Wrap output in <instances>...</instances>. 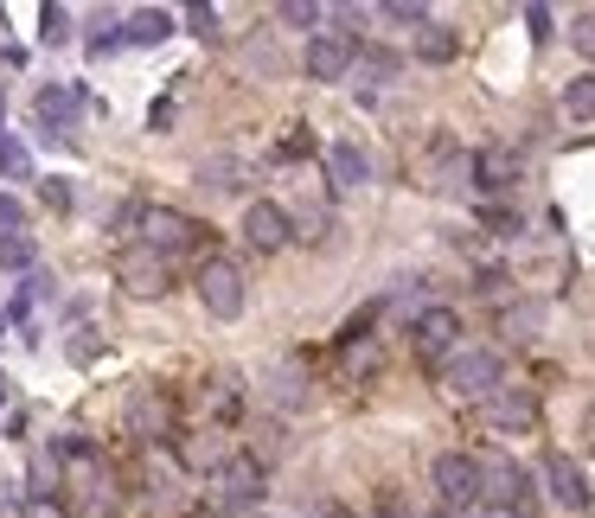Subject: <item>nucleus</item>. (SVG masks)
<instances>
[{"label":"nucleus","instance_id":"nucleus-16","mask_svg":"<svg viewBox=\"0 0 595 518\" xmlns=\"http://www.w3.org/2000/svg\"><path fill=\"white\" fill-rule=\"evenodd\" d=\"M192 180L206 186V192H244V186H250V160H237V155H206L199 167H192Z\"/></svg>","mask_w":595,"mask_h":518},{"label":"nucleus","instance_id":"nucleus-41","mask_svg":"<svg viewBox=\"0 0 595 518\" xmlns=\"http://www.w3.org/2000/svg\"><path fill=\"white\" fill-rule=\"evenodd\" d=\"M0 27H7V7H0Z\"/></svg>","mask_w":595,"mask_h":518},{"label":"nucleus","instance_id":"nucleus-24","mask_svg":"<svg viewBox=\"0 0 595 518\" xmlns=\"http://www.w3.org/2000/svg\"><path fill=\"white\" fill-rule=\"evenodd\" d=\"M39 39H46V46H71V7L46 0V7H39Z\"/></svg>","mask_w":595,"mask_h":518},{"label":"nucleus","instance_id":"nucleus-3","mask_svg":"<svg viewBox=\"0 0 595 518\" xmlns=\"http://www.w3.org/2000/svg\"><path fill=\"white\" fill-rule=\"evenodd\" d=\"M262 492H269V461H257V455H231V461H218V474H211L218 512H257Z\"/></svg>","mask_w":595,"mask_h":518},{"label":"nucleus","instance_id":"nucleus-25","mask_svg":"<svg viewBox=\"0 0 595 518\" xmlns=\"http://www.w3.org/2000/svg\"><path fill=\"white\" fill-rule=\"evenodd\" d=\"M0 180H32V155L13 135H0Z\"/></svg>","mask_w":595,"mask_h":518},{"label":"nucleus","instance_id":"nucleus-37","mask_svg":"<svg viewBox=\"0 0 595 518\" xmlns=\"http://www.w3.org/2000/svg\"><path fill=\"white\" fill-rule=\"evenodd\" d=\"M7 404H13V385H7V371H0V410H7Z\"/></svg>","mask_w":595,"mask_h":518},{"label":"nucleus","instance_id":"nucleus-7","mask_svg":"<svg viewBox=\"0 0 595 518\" xmlns=\"http://www.w3.org/2000/svg\"><path fill=\"white\" fill-rule=\"evenodd\" d=\"M116 282L129 288V295H141V301H160L167 288H173V257H160V250H122L116 257Z\"/></svg>","mask_w":595,"mask_h":518},{"label":"nucleus","instance_id":"nucleus-40","mask_svg":"<svg viewBox=\"0 0 595 518\" xmlns=\"http://www.w3.org/2000/svg\"><path fill=\"white\" fill-rule=\"evenodd\" d=\"M225 518H262V512H225Z\"/></svg>","mask_w":595,"mask_h":518},{"label":"nucleus","instance_id":"nucleus-8","mask_svg":"<svg viewBox=\"0 0 595 518\" xmlns=\"http://www.w3.org/2000/svg\"><path fill=\"white\" fill-rule=\"evenodd\" d=\"M353 64H359V39H353V32H314L308 52H301V71H308L314 83H339Z\"/></svg>","mask_w":595,"mask_h":518},{"label":"nucleus","instance_id":"nucleus-27","mask_svg":"<svg viewBox=\"0 0 595 518\" xmlns=\"http://www.w3.org/2000/svg\"><path fill=\"white\" fill-rule=\"evenodd\" d=\"M378 13H385V20H397V27H429V7H423V0H385V7H378Z\"/></svg>","mask_w":595,"mask_h":518},{"label":"nucleus","instance_id":"nucleus-23","mask_svg":"<svg viewBox=\"0 0 595 518\" xmlns=\"http://www.w3.org/2000/svg\"><path fill=\"white\" fill-rule=\"evenodd\" d=\"M371 371H378V339L371 333H359V339H346V378H371Z\"/></svg>","mask_w":595,"mask_h":518},{"label":"nucleus","instance_id":"nucleus-13","mask_svg":"<svg viewBox=\"0 0 595 518\" xmlns=\"http://www.w3.org/2000/svg\"><path fill=\"white\" fill-rule=\"evenodd\" d=\"M544 492H551L564 512H589V499H595L589 480H583V467L569 461L564 448H557V455H544Z\"/></svg>","mask_w":595,"mask_h":518},{"label":"nucleus","instance_id":"nucleus-31","mask_svg":"<svg viewBox=\"0 0 595 518\" xmlns=\"http://www.w3.org/2000/svg\"><path fill=\"white\" fill-rule=\"evenodd\" d=\"M276 20H288V27H314V20H320V7H314V0H282V7H276Z\"/></svg>","mask_w":595,"mask_h":518},{"label":"nucleus","instance_id":"nucleus-30","mask_svg":"<svg viewBox=\"0 0 595 518\" xmlns=\"http://www.w3.org/2000/svg\"><path fill=\"white\" fill-rule=\"evenodd\" d=\"M13 231H27V206L13 192H0V237H13Z\"/></svg>","mask_w":595,"mask_h":518},{"label":"nucleus","instance_id":"nucleus-39","mask_svg":"<svg viewBox=\"0 0 595 518\" xmlns=\"http://www.w3.org/2000/svg\"><path fill=\"white\" fill-rule=\"evenodd\" d=\"M0 506H13V480H0Z\"/></svg>","mask_w":595,"mask_h":518},{"label":"nucleus","instance_id":"nucleus-12","mask_svg":"<svg viewBox=\"0 0 595 518\" xmlns=\"http://www.w3.org/2000/svg\"><path fill=\"white\" fill-rule=\"evenodd\" d=\"M129 436H141V441H167V436H173V397H167V390L141 385L129 397Z\"/></svg>","mask_w":595,"mask_h":518},{"label":"nucleus","instance_id":"nucleus-17","mask_svg":"<svg viewBox=\"0 0 595 518\" xmlns=\"http://www.w3.org/2000/svg\"><path fill=\"white\" fill-rule=\"evenodd\" d=\"M327 173H334L339 192H353V186L371 180V160H365L359 141H334V148H327Z\"/></svg>","mask_w":595,"mask_h":518},{"label":"nucleus","instance_id":"nucleus-36","mask_svg":"<svg viewBox=\"0 0 595 518\" xmlns=\"http://www.w3.org/2000/svg\"><path fill=\"white\" fill-rule=\"evenodd\" d=\"M474 518H525V512H506V506H480Z\"/></svg>","mask_w":595,"mask_h":518},{"label":"nucleus","instance_id":"nucleus-11","mask_svg":"<svg viewBox=\"0 0 595 518\" xmlns=\"http://www.w3.org/2000/svg\"><path fill=\"white\" fill-rule=\"evenodd\" d=\"M288 237H295V225H288V211L276 206V199H250V206H244V243H250V250L269 257V250H282Z\"/></svg>","mask_w":595,"mask_h":518},{"label":"nucleus","instance_id":"nucleus-26","mask_svg":"<svg viewBox=\"0 0 595 518\" xmlns=\"http://www.w3.org/2000/svg\"><path fill=\"white\" fill-rule=\"evenodd\" d=\"M186 32H192V39H218V32H225V13H218V7H211V0H199V7H186Z\"/></svg>","mask_w":595,"mask_h":518},{"label":"nucleus","instance_id":"nucleus-5","mask_svg":"<svg viewBox=\"0 0 595 518\" xmlns=\"http://www.w3.org/2000/svg\"><path fill=\"white\" fill-rule=\"evenodd\" d=\"M410 346H416V359L448 365L455 352H462V313L455 308H423L410 320Z\"/></svg>","mask_w":595,"mask_h":518},{"label":"nucleus","instance_id":"nucleus-10","mask_svg":"<svg viewBox=\"0 0 595 518\" xmlns=\"http://www.w3.org/2000/svg\"><path fill=\"white\" fill-rule=\"evenodd\" d=\"M480 422H487L493 436H525V429L538 422V397L506 385L499 397H487V404H480Z\"/></svg>","mask_w":595,"mask_h":518},{"label":"nucleus","instance_id":"nucleus-1","mask_svg":"<svg viewBox=\"0 0 595 518\" xmlns=\"http://www.w3.org/2000/svg\"><path fill=\"white\" fill-rule=\"evenodd\" d=\"M442 390L462 397V404H487V397L506 390V365H499V352H487V346H462L455 359L442 365Z\"/></svg>","mask_w":595,"mask_h":518},{"label":"nucleus","instance_id":"nucleus-19","mask_svg":"<svg viewBox=\"0 0 595 518\" xmlns=\"http://www.w3.org/2000/svg\"><path fill=\"white\" fill-rule=\"evenodd\" d=\"M455 52H462V39H455V27H436V20H429V27L416 32V58H423V64H448Z\"/></svg>","mask_w":595,"mask_h":518},{"label":"nucleus","instance_id":"nucleus-29","mask_svg":"<svg viewBox=\"0 0 595 518\" xmlns=\"http://www.w3.org/2000/svg\"><path fill=\"white\" fill-rule=\"evenodd\" d=\"M20 518H71V512H65V499H52V492H32V499H20Z\"/></svg>","mask_w":595,"mask_h":518},{"label":"nucleus","instance_id":"nucleus-6","mask_svg":"<svg viewBox=\"0 0 595 518\" xmlns=\"http://www.w3.org/2000/svg\"><path fill=\"white\" fill-rule=\"evenodd\" d=\"M480 492H487V506L532 518V474L518 461H506V455H480Z\"/></svg>","mask_w":595,"mask_h":518},{"label":"nucleus","instance_id":"nucleus-35","mask_svg":"<svg viewBox=\"0 0 595 518\" xmlns=\"http://www.w3.org/2000/svg\"><path fill=\"white\" fill-rule=\"evenodd\" d=\"M525 27H532V39H551V7H525Z\"/></svg>","mask_w":595,"mask_h":518},{"label":"nucleus","instance_id":"nucleus-22","mask_svg":"<svg viewBox=\"0 0 595 518\" xmlns=\"http://www.w3.org/2000/svg\"><path fill=\"white\" fill-rule=\"evenodd\" d=\"M564 116L569 122H595V78H569L564 83Z\"/></svg>","mask_w":595,"mask_h":518},{"label":"nucleus","instance_id":"nucleus-2","mask_svg":"<svg viewBox=\"0 0 595 518\" xmlns=\"http://www.w3.org/2000/svg\"><path fill=\"white\" fill-rule=\"evenodd\" d=\"M429 480H436L442 512H455V518L467 512V518H474L480 506H487V492H480V455H462V448H448V455H436Z\"/></svg>","mask_w":595,"mask_h":518},{"label":"nucleus","instance_id":"nucleus-28","mask_svg":"<svg viewBox=\"0 0 595 518\" xmlns=\"http://www.w3.org/2000/svg\"><path fill=\"white\" fill-rule=\"evenodd\" d=\"M269 397H276L282 410H295V404L308 397V390H301V371H295V365H288V371H276V390H269Z\"/></svg>","mask_w":595,"mask_h":518},{"label":"nucleus","instance_id":"nucleus-15","mask_svg":"<svg viewBox=\"0 0 595 518\" xmlns=\"http://www.w3.org/2000/svg\"><path fill=\"white\" fill-rule=\"evenodd\" d=\"M78 90H71V83H46V90H39V97H32V116H39V129L52 135V129H71V122H78Z\"/></svg>","mask_w":595,"mask_h":518},{"label":"nucleus","instance_id":"nucleus-4","mask_svg":"<svg viewBox=\"0 0 595 518\" xmlns=\"http://www.w3.org/2000/svg\"><path fill=\"white\" fill-rule=\"evenodd\" d=\"M192 295H199V308L211 320H237L244 313V269L231 257H206L199 262V276H192Z\"/></svg>","mask_w":595,"mask_h":518},{"label":"nucleus","instance_id":"nucleus-32","mask_svg":"<svg viewBox=\"0 0 595 518\" xmlns=\"http://www.w3.org/2000/svg\"><path fill=\"white\" fill-rule=\"evenodd\" d=\"M569 46H576L583 58H595V7H589V13H576V27H569Z\"/></svg>","mask_w":595,"mask_h":518},{"label":"nucleus","instance_id":"nucleus-34","mask_svg":"<svg viewBox=\"0 0 595 518\" xmlns=\"http://www.w3.org/2000/svg\"><path fill=\"white\" fill-rule=\"evenodd\" d=\"M39 199H46L52 211H71V186H65V180H46V186H39Z\"/></svg>","mask_w":595,"mask_h":518},{"label":"nucleus","instance_id":"nucleus-21","mask_svg":"<svg viewBox=\"0 0 595 518\" xmlns=\"http://www.w3.org/2000/svg\"><path fill=\"white\" fill-rule=\"evenodd\" d=\"M32 262H39V237H32V231L0 237V269H13V276H20V269H32Z\"/></svg>","mask_w":595,"mask_h":518},{"label":"nucleus","instance_id":"nucleus-9","mask_svg":"<svg viewBox=\"0 0 595 518\" xmlns=\"http://www.w3.org/2000/svg\"><path fill=\"white\" fill-rule=\"evenodd\" d=\"M141 243H148V250H160V257H180V250H192V243H199V225H192L186 211L148 206V211H141Z\"/></svg>","mask_w":595,"mask_h":518},{"label":"nucleus","instance_id":"nucleus-38","mask_svg":"<svg viewBox=\"0 0 595 518\" xmlns=\"http://www.w3.org/2000/svg\"><path fill=\"white\" fill-rule=\"evenodd\" d=\"M320 518H359V512H346V506H327V512H320Z\"/></svg>","mask_w":595,"mask_h":518},{"label":"nucleus","instance_id":"nucleus-33","mask_svg":"<svg viewBox=\"0 0 595 518\" xmlns=\"http://www.w3.org/2000/svg\"><path fill=\"white\" fill-rule=\"evenodd\" d=\"M359 64H365V71H371L378 83H385V78H397V58H390V52H359Z\"/></svg>","mask_w":595,"mask_h":518},{"label":"nucleus","instance_id":"nucleus-18","mask_svg":"<svg viewBox=\"0 0 595 518\" xmlns=\"http://www.w3.org/2000/svg\"><path fill=\"white\" fill-rule=\"evenodd\" d=\"M173 32V13L167 7H135L129 13V46H160Z\"/></svg>","mask_w":595,"mask_h":518},{"label":"nucleus","instance_id":"nucleus-20","mask_svg":"<svg viewBox=\"0 0 595 518\" xmlns=\"http://www.w3.org/2000/svg\"><path fill=\"white\" fill-rule=\"evenodd\" d=\"M116 46H129V20L103 7V13H97V27H90V58H109Z\"/></svg>","mask_w":595,"mask_h":518},{"label":"nucleus","instance_id":"nucleus-14","mask_svg":"<svg viewBox=\"0 0 595 518\" xmlns=\"http://www.w3.org/2000/svg\"><path fill=\"white\" fill-rule=\"evenodd\" d=\"M518 180H525V160H518L513 148H480V155H474V186H480V192H513Z\"/></svg>","mask_w":595,"mask_h":518}]
</instances>
